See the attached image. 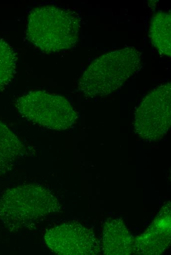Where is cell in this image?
I'll use <instances>...</instances> for the list:
<instances>
[{
	"label": "cell",
	"instance_id": "obj_9",
	"mask_svg": "<svg viewBox=\"0 0 171 255\" xmlns=\"http://www.w3.org/2000/svg\"><path fill=\"white\" fill-rule=\"evenodd\" d=\"M24 151V146L16 135L0 121V174L11 170Z\"/></svg>",
	"mask_w": 171,
	"mask_h": 255
},
{
	"label": "cell",
	"instance_id": "obj_2",
	"mask_svg": "<svg viewBox=\"0 0 171 255\" xmlns=\"http://www.w3.org/2000/svg\"><path fill=\"white\" fill-rule=\"evenodd\" d=\"M141 53L127 47L94 60L79 80V89L88 97L109 95L120 88L141 67Z\"/></svg>",
	"mask_w": 171,
	"mask_h": 255
},
{
	"label": "cell",
	"instance_id": "obj_5",
	"mask_svg": "<svg viewBox=\"0 0 171 255\" xmlns=\"http://www.w3.org/2000/svg\"><path fill=\"white\" fill-rule=\"evenodd\" d=\"M171 106L170 82L163 84L150 91L135 112V133L148 141H156L162 138L171 127Z\"/></svg>",
	"mask_w": 171,
	"mask_h": 255
},
{
	"label": "cell",
	"instance_id": "obj_3",
	"mask_svg": "<svg viewBox=\"0 0 171 255\" xmlns=\"http://www.w3.org/2000/svg\"><path fill=\"white\" fill-rule=\"evenodd\" d=\"M56 198L48 189L36 184L6 190L0 198V220L15 230L58 210Z\"/></svg>",
	"mask_w": 171,
	"mask_h": 255
},
{
	"label": "cell",
	"instance_id": "obj_11",
	"mask_svg": "<svg viewBox=\"0 0 171 255\" xmlns=\"http://www.w3.org/2000/svg\"><path fill=\"white\" fill-rule=\"evenodd\" d=\"M16 55L12 48L0 38V90L12 80L15 72Z\"/></svg>",
	"mask_w": 171,
	"mask_h": 255
},
{
	"label": "cell",
	"instance_id": "obj_1",
	"mask_svg": "<svg viewBox=\"0 0 171 255\" xmlns=\"http://www.w3.org/2000/svg\"><path fill=\"white\" fill-rule=\"evenodd\" d=\"M80 28V20L75 12L42 6L29 13L27 35L34 45L49 53L73 47L78 41Z\"/></svg>",
	"mask_w": 171,
	"mask_h": 255
},
{
	"label": "cell",
	"instance_id": "obj_7",
	"mask_svg": "<svg viewBox=\"0 0 171 255\" xmlns=\"http://www.w3.org/2000/svg\"><path fill=\"white\" fill-rule=\"evenodd\" d=\"M170 208H164L149 229L135 241L139 254L156 255L164 252L170 242Z\"/></svg>",
	"mask_w": 171,
	"mask_h": 255
},
{
	"label": "cell",
	"instance_id": "obj_6",
	"mask_svg": "<svg viewBox=\"0 0 171 255\" xmlns=\"http://www.w3.org/2000/svg\"><path fill=\"white\" fill-rule=\"evenodd\" d=\"M44 239L48 247L58 255H94L99 250L93 233L77 223L52 228L46 232Z\"/></svg>",
	"mask_w": 171,
	"mask_h": 255
},
{
	"label": "cell",
	"instance_id": "obj_8",
	"mask_svg": "<svg viewBox=\"0 0 171 255\" xmlns=\"http://www.w3.org/2000/svg\"><path fill=\"white\" fill-rule=\"evenodd\" d=\"M103 234V246L106 254L127 255L131 252L132 238L121 221L112 220L106 223Z\"/></svg>",
	"mask_w": 171,
	"mask_h": 255
},
{
	"label": "cell",
	"instance_id": "obj_4",
	"mask_svg": "<svg viewBox=\"0 0 171 255\" xmlns=\"http://www.w3.org/2000/svg\"><path fill=\"white\" fill-rule=\"evenodd\" d=\"M19 112L28 120L48 128L61 130L71 127L76 112L64 97L43 91L30 92L15 103Z\"/></svg>",
	"mask_w": 171,
	"mask_h": 255
},
{
	"label": "cell",
	"instance_id": "obj_10",
	"mask_svg": "<svg viewBox=\"0 0 171 255\" xmlns=\"http://www.w3.org/2000/svg\"><path fill=\"white\" fill-rule=\"evenodd\" d=\"M171 15L170 13L158 12L151 19L149 37L151 41L161 54L171 55Z\"/></svg>",
	"mask_w": 171,
	"mask_h": 255
}]
</instances>
